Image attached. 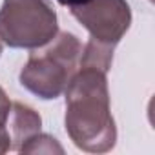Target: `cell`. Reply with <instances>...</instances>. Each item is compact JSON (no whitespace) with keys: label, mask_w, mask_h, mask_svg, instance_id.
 Instances as JSON below:
<instances>
[{"label":"cell","mask_w":155,"mask_h":155,"mask_svg":"<svg viewBox=\"0 0 155 155\" xmlns=\"http://www.w3.org/2000/svg\"><path fill=\"white\" fill-rule=\"evenodd\" d=\"M81 55L79 68L64 90L66 131L79 150L106 153L117 142V126L108 91L113 48L90 38Z\"/></svg>","instance_id":"cell-1"},{"label":"cell","mask_w":155,"mask_h":155,"mask_svg":"<svg viewBox=\"0 0 155 155\" xmlns=\"http://www.w3.org/2000/svg\"><path fill=\"white\" fill-rule=\"evenodd\" d=\"M81 53L82 46L73 33H57L44 49H33L20 71V84L42 101L60 97L79 68Z\"/></svg>","instance_id":"cell-2"},{"label":"cell","mask_w":155,"mask_h":155,"mask_svg":"<svg viewBox=\"0 0 155 155\" xmlns=\"http://www.w3.org/2000/svg\"><path fill=\"white\" fill-rule=\"evenodd\" d=\"M58 33L57 11L49 0H4L0 42L15 49L44 48Z\"/></svg>","instance_id":"cell-3"},{"label":"cell","mask_w":155,"mask_h":155,"mask_svg":"<svg viewBox=\"0 0 155 155\" xmlns=\"http://www.w3.org/2000/svg\"><path fill=\"white\" fill-rule=\"evenodd\" d=\"M77 22L88 29L91 40L115 48L131 24V9L126 0H91L71 8Z\"/></svg>","instance_id":"cell-4"},{"label":"cell","mask_w":155,"mask_h":155,"mask_svg":"<svg viewBox=\"0 0 155 155\" xmlns=\"http://www.w3.org/2000/svg\"><path fill=\"white\" fill-rule=\"evenodd\" d=\"M40 126H42V119L40 115L22 104V102H13V108H11V137H13V151H18L20 146L29 139L33 137L35 133L40 131Z\"/></svg>","instance_id":"cell-5"},{"label":"cell","mask_w":155,"mask_h":155,"mask_svg":"<svg viewBox=\"0 0 155 155\" xmlns=\"http://www.w3.org/2000/svg\"><path fill=\"white\" fill-rule=\"evenodd\" d=\"M11 108L13 101L0 88V153L13 150V137H11Z\"/></svg>","instance_id":"cell-6"},{"label":"cell","mask_w":155,"mask_h":155,"mask_svg":"<svg viewBox=\"0 0 155 155\" xmlns=\"http://www.w3.org/2000/svg\"><path fill=\"white\" fill-rule=\"evenodd\" d=\"M18 151H24V153H64V148L57 142L55 137L38 131L33 137H29L20 146Z\"/></svg>","instance_id":"cell-7"},{"label":"cell","mask_w":155,"mask_h":155,"mask_svg":"<svg viewBox=\"0 0 155 155\" xmlns=\"http://www.w3.org/2000/svg\"><path fill=\"white\" fill-rule=\"evenodd\" d=\"M57 2L60 4V6H66V8H79V6H84V4H88V2H91V0H57Z\"/></svg>","instance_id":"cell-8"},{"label":"cell","mask_w":155,"mask_h":155,"mask_svg":"<svg viewBox=\"0 0 155 155\" xmlns=\"http://www.w3.org/2000/svg\"><path fill=\"white\" fill-rule=\"evenodd\" d=\"M0 55H2V42H0Z\"/></svg>","instance_id":"cell-9"}]
</instances>
